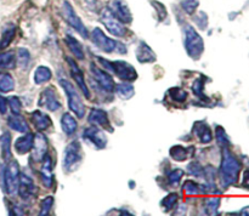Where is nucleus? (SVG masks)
<instances>
[{
    "label": "nucleus",
    "mask_w": 249,
    "mask_h": 216,
    "mask_svg": "<svg viewBox=\"0 0 249 216\" xmlns=\"http://www.w3.org/2000/svg\"><path fill=\"white\" fill-rule=\"evenodd\" d=\"M241 171V164L235 155L229 150V148H224L223 158L220 164V179L224 187H229L237 182L238 174Z\"/></svg>",
    "instance_id": "1"
},
{
    "label": "nucleus",
    "mask_w": 249,
    "mask_h": 216,
    "mask_svg": "<svg viewBox=\"0 0 249 216\" xmlns=\"http://www.w3.org/2000/svg\"><path fill=\"white\" fill-rule=\"evenodd\" d=\"M89 38L91 39L92 44L96 46L97 49H100L101 51L106 53H126V46L124 44L119 43V41L114 40V39L109 38L106 34L104 33L101 28L99 27H95L91 31V34L89 35Z\"/></svg>",
    "instance_id": "2"
},
{
    "label": "nucleus",
    "mask_w": 249,
    "mask_h": 216,
    "mask_svg": "<svg viewBox=\"0 0 249 216\" xmlns=\"http://www.w3.org/2000/svg\"><path fill=\"white\" fill-rule=\"evenodd\" d=\"M184 35V46L187 55L194 60H198L204 51L203 39L191 24L185 26Z\"/></svg>",
    "instance_id": "3"
},
{
    "label": "nucleus",
    "mask_w": 249,
    "mask_h": 216,
    "mask_svg": "<svg viewBox=\"0 0 249 216\" xmlns=\"http://www.w3.org/2000/svg\"><path fill=\"white\" fill-rule=\"evenodd\" d=\"M97 60L104 65V67L106 69L111 70L114 75H117L119 79L124 80V82H134V80L138 79V72H136V69L130 63L125 62V61H109L102 57H99Z\"/></svg>",
    "instance_id": "4"
},
{
    "label": "nucleus",
    "mask_w": 249,
    "mask_h": 216,
    "mask_svg": "<svg viewBox=\"0 0 249 216\" xmlns=\"http://www.w3.org/2000/svg\"><path fill=\"white\" fill-rule=\"evenodd\" d=\"M60 85L62 89L65 90L66 95H67L68 100V107L71 111L75 114V116L79 119H83L85 116V106L83 103L82 99H80L79 94H78L77 89L74 85L67 79H60Z\"/></svg>",
    "instance_id": "5"
},
{
    "label": "nucleus",
    "mask_w": 249,
    "mask_h": 216,
    "mask_svg": "<svg viewBox=\"0 0 249 216\" xmlns=\"http://www.w3.org/2000/svg\"><path fill=\"white\" fill-rule=\"evenodd\" d=\"M83 159V150L82 145L79 141H72L67 145L65 148V153H63V170L67 174L74 171L78 166H79L80 162Z\"/></svg>",
    "instance_id": "6"
},
{
    "label": "nucleus",
    "mask_w": 249,
    "mask_h": 216,
    "mask_svg": "<svg viewBox=\"0 0 249 216\" xmlns=\"http://www.w3.org/2000/svg\"><path fill=\"white\" fill-rule=\"evenodd\" d=\"M61 11H62L63 19L79 34L80 36H83L84 39L89 38V31L85 27V24L83 23V21L80 19V17L75 14L74 9H73L72 5L68 1L62 2V7H61Z\"/></svg>",
    "instance_id": "7"
},
{
    "label": "nucleus",
    "mask_w": 249,
    "mask_h": 216,
    "mask_svg": "<svg viewBox=\"0 0 249 216\" xmlns=\"http://www.w3.org/2000/svg\"><path fill=\"white\" fill-rule=\"evenodd\" d=\"M19 166L16 160H11L7 164L6 169L4 171V186L5 191L10 196H15L18 192L19 183Z\"/></svg>",
    "instance_id": "8"
},
{
    "label": "nucleus",
    "mask_w": 249,
    "mask_h": 216,
    "mask_svg": "<svg viewBox=\"0 0 249 216\" xmlns=\"http://www.w3.org/2000/svg\"><path fill=\"white\" fill-rule=\"evenodd\" d=\"M100 21L104 24L105 28H106L113 36L123 38L126 34V28L125 26H124V23H122L117 17H114L107 7L102 10L101 15H100Z\"/></svg>",
    "instance_id": "9"
},
{
    "label": "nucleus",
    "mask_w": 249,
    "mask_h": 216,
    "mask_svg": "<svg viewBox=\"0 0 249 216\" xmlns=\"http://www.w3.org/2000/svg\"><path fill=\"white\" fill-rule=\"evenodd\" d=\"M107 9L109 10L114 17L119 19L122 23L129 24L133 22V14L129 9L125 0H108Z\"/></svg>",
    "instance_id": "10"
},
{
    "label": "nucleus",
    "mask_w": 249,
    "mask_h": 216,
    "mask_svg": "<svg viewBox=\"0 0 249 216\" xmlns=\"http://www.w3.org/2000/svg\"><path fill=\"white\" fill-rule=\"evenodd\" d=\"M90 73H91V77L94 78L95 82L99 84V86L101 87L104 91H114V89H116V83H114L113 78L109 75V73H107L106 70L99 68L96 65H94V63L90 65Z\"/></svg>",
    "instance_id": "11"
},
{
    "label": "nucleus",
    "mask_w": 249,
    "mask_h": 216,
    "mask_svg": "<svg viewBox=\"0 0 249 216\" xmlns=\"http://www.w3.org/2000/svg\"><path fill=\"white\" fill-rule=\"evenodd\" d=\"M38 104L50 112H56L62 107L61 101L57 97V92L53 86H48L41 91Z\"/></svg>",
    "instance_id": "12"
},
{
    "label": "nucleus",
    "mask_w": 249,
    "mask_h": 216,
    "mask_svg": "<svg viewBox=\"0 0 249 216\" xmlns=\"http://www.w3.org/2000/svg\"><path fill=\"white\" fill-rule=\"evenodd\" d=\"M83 138H84L87 142L91 143L95 148L97 150H104L107 146V136L105 133V131H102L101 129L97 128L96 125H91L89 128H87L83 133Z\"/></svg>",
    "instance_id": "13"
},
{
    "label": "nucleus",
    "mask_w": 249,
    "mask_h": 216,
    "mask_svg": "<svg viewBox=\"0 0 249 216\" xmlns=\"http://www.w3.org/2000/svg\"><path fill=\"white\" fill-rule=\"evenodd\" d=\"M66 61H67L68 66H70V70H71V75H72V78L74 79L75 84L78 85V87H79L80 91L83 92V95H84L87 99H90V90L89 87H88L87 83H85V78H84V73H83V70L80 69L79 66L75 63V61L73 60V58L71 57H67L66 58Z\"/></svg>",
    "instance_id": "14"
},
{
    "label": "nucleus",
    "mask_w": 249,
    "mask_h": 216,
    "mask_svg": "<svg viewBox=\"0 0 249 216\" xmlns=\"http://www.w3.org/2000/svg\"><path fill=\"white\" fill-rule=\"evenodd\" d=\"M36 186L34 183L33 179L26 172L19 174V183H18V194L23 200H29L36 196Z\"/></svg>",
    "instance_id": "15"
},
{
    "label": "nucleus",
    "mask_w": 249,
    "mask_h": 216,
    "mask_svg": "<svg viewBox=\"0 0 249 216\" xmlns=\"http://www.w3.org/2000/svg\"><path fill=\"white\" fill-rule=\"evenodd\" d=\"M33 153H32V160L36 163L43 162L44 157L48 153V140L45 136L39 131L36 135H34V143H33Z\"/></svg>",
    "instance_id": "16"
},
{
    "label": "nucleus",
    "mask_w": 249,
    "mask_h": 216,
    "mask_svg": "<svg viewBox=\"0 0 249 216\" xmlns=\"http://www.w3.org/2000/svg\"><path fill=\"white\" fill-rule=\"evenodd\" d=\"M88 121H89V124H91V125L101 126V128L104 129H109V130H112L108 116H107L106 112L101 108H92L89 116H88Z\"/></svg>",
    "instance_id": "17"
},
{
    "label": "nucleus",
    "mask_w": 249,
    "mask_h": 216,
    "mask_svg": "<svg viewBox=\"0 0 249 216\" xmlns=\"http://www.w3.org/2000/svg\"><path fill=\"white\" fill-rule=\"evenodd\" d=\"M40 180L44 187L51 188L53 184V160L50 155L46 154L43 159V165L40 169Z\"/></svg>",
    "instance_id": "18"
},
{
    "label": "nucleus",
    "mask_w": 249,
    "mask_h": 216,
    "mask_svg": "<svg viewBox=\"0 0 249 216\" xmlns=\"http://www.w3.org/2000/svg\"><path fill=\"white\" fill-rule=\"evenodd\" d=\"M31 120L32 124L34 125V128L38 131H45L53 125V120H51L50 116L48 114L43 113L40 111H34L33 113L31 114Z\"/></svg>",
    "instance_id": "19"
},
{
    "label": "nucleus",
    "mask_w": 249,
    "mask_h": 216,
    "mask_svg": "<svg viewBox=\"0 0 249 216\" xmlns=\"http://www.w3.org/2000/svg\"><path fill=\"white\" fill-rule=\"evenodd\" d=\"M136 58L140 63H153L156 61V53L145 41L141 40L136 49Z\"/></svg>",
    "instance_id": "20"
},
{
    "label": "nucleus",
    "mask_w": 249,
    "mask_h": 216,
    "mask_svg": "<svg viewBox=\"0 0 249 216\" xmlns=\"http://www.w3.org/2000/svg\"><path fill=\"white\" fill-rule=\"evenodd\" d=\"M194 133H196L197 137L199 138L202 143L207 145V143L212 142L213 140V133H212V129L209 128L208 124H206L204 121H196L194 125Z\"/></svg>",
    "instance_id": "21"
},
{
    "label": "nucleus",
    "mask_w": 249,
    "mask_h": 216,
    "mask_svg": "<svg viewBox=\"0 0 249 216\" xmlns=\"http://www.w3.org/2000/svg\"><path fill=\"white\" fill-rule=\"evenodd\" d=\"M33 143L34 135L28 131V133H24L23 136H21V137L15 141V150L18 154H26L33 148Z\"/></svg>",
    "instance_id": "22"
},
{
    "label": "nucleus",
    "mask_w": 249,
    "mask_h": 216,
    "mask_svg": "<svg viewBox=\"0 0 249 216\" xmlns=\"http://www.w3.org/2000/svg\"><path fill=\"white\" fill-rule=\"evenodd\" d=\"M7 125L12 129V130L17 131V133H28L29 125L27 123L26 119L21 116V114H12L7 118Z\"/></svg>",
    "instance_id": "23"
},
{
    "label": "nucleus",
    "mask_w": 249,
    "mask_h": 216,
    "mask_svg": "<svg viewBox=\"0 0 249 216\" xmlns=\"http://www.w3.org/2000/svg\"><path fill=\"white\" fill-rule=\"evenodd\" d=\"M65 43H66V45H67V48L70 49L71 52L74 55V57L77 58V60H80V61L84 60L85 58L84 49H83L82 44H80L79 41L74 38V36L71 35V34H67L65 38Z\"/></svg>",
    "instance_id": "24"
},
{
    "label": "nucleus",
    "mask_w": 249,
    "mask_h": 216,
    "mask_svg": "<svg viewBox=\"0 0 249 216\" xmlns=\"http://www.w3.org/2000/svg\"><path fill=\"white\" fill-rule=\"evenodd\" d=\"M61 128H62V131L66 135L72 136L77 131L78 123L74 116H71L70 113H65L61 116Z\"/></svg>",
    "instance_id": "25"
},
{
    "label": "nucleus",
    "mask_w": 249,
    "mask_h": 216,
    "mask_svg": "<svg viewBox=\"0 0 249 216\" xmlns=\"http://www.w3.org/2000/svg\"><path fill=\"white\" fill-rule=\"evenodd\" d=\"M53 78V72L46 66H39L36 70H34V83L36 85L45 84V83L50 82Z\"/></svg>",
    "instance_id": "26"
},
{
    "label": "nucleus",
    "mask_w": 249,
    "mask_h": 216,
    "mask_svg": "<svg viewBox=\"0 0 249 216\" xmlns=\"http://www.w3.org/2000/svg\"><path fill=\"white\" fill-rule=\"evenodd\" d=\"M194 150V147H184V146H180V145H177L174 146V147L170 148L169 150V154L170 157L173 158L174 160H177V162H184V160H186L187 158L191 155V153H190V150Z\"/></svg>",
    "instance_id": "27"
},
{
    "label": "nucleus",
    "mask_w": 249,
    "mask_h": 216,
    "mask_svg": "<svg viewBox=\"0 0 249 216\" xmlns=\"http://www.w3.org/2000/svg\"><path fill=\"white\" fill-rule=\"evenodd\" d=\"M15 35H16V26L12 23L6 24L2 29L1 34V40H0V49H5L11 44V41L14 40Z\"/></svg>",
    "instance_id": "28"
},
{
    "label": "nucleus",
    "mask_w": 249,
    "mask_h": 216,
    "mask_svg": "<svg viewBox=\"0 0 249 216\" xmlns=\"http://www.w3.org/2000/svg\"><path fill=\"white\" fill-rule=\"evenodd\" d=\"M116 92L121 99L129 100L135 95V89L130 84V82H124L122 84L116 85Z\"/></svg>",
    "instance_id": "29"
},
{
    "label": "nucleus",
    "mask_w": 249,
    "mask_h": 216,
    "mask_svg": "<svg viewBox=\"0 0 249 216\" xmlns=\"http://www.w3.org/2000/svg\"><path fill=\"white\" fill-rule=\"evenodd\" d=\"M15 89V80L10 73H0V92H11Z\"/></svg>",
    "instance_id": "30"
},
{
    "label": "nucleus",
    "mask_w": 249,
    "mask_h": 216,
    "mask_svg": "<svg viewBox=\"0 0 249 216\" xmlns=\"http://www.w3.org/2000/svg\"><path fill=\"white\" fill-rule=\"evenodd\" d=\"M16 66V56L12 51L0 53V68L2 69H11Z\"/></svg>",
    "instance_id": "31"
},
{
    "label": "nucleus",
    "mask_w": 249,
    "mask_h": 216,
    "mask_svg": "<svg viewBox=\"0 0 249 216\" xmlns=\"http://www.w3.org/2000/svg\"><path fill=\"white\" fill-rule=\"evenodd\" d=\"M0 142H1V152L2 158L6 162L11 159V136L9 133H4L0 137Z\"/></svg>",
    "instance_id": "32"
},
{
    "label": "nucleus",
    "mask_w": 249,
    "mask_h": 216,
    "mask_svg": "<svg viewBox=\"0 0 249 216\" xmlns=\"http://www.w3.org/2000/svg\"><path fill=\"white\" fill-rule=\"evenodd\" d=\"M178 201H179V196L177 193H169L167 197L162 199L160 206H162L165 213H168V211H172L177 206Z\"/></svg>",
    "instance_id": "33"
},
{
    "label": "nucleus",
    "mask_w": 249,
    "mask_h": 216,
    "mask_svg": "<svg viewBox=\"0 0 249 216\" xmlns=\"http://www.w3.org/2000/svg\"><path fill=\"white\" fill-rule=\"evenodd\" d=\"M16 62L17 65L21 68H27L31 63V53L27 49L19 48L17 50V56H16Z\"/></svg>",
    "instance_id": "34"
},
{
    "label": "nucleus",
    "mask_w": 249,
    "mask_h": 216,
    "mask_svg": "<svg viewBox=\"0 0 249 216\" xmlns=\"http://www.w3.org/2000/svg\"><path fill=\"white\" fill-rule=\"evenodd\" d=\"M220 206V198L219 197H212L207 199L204 204V213L207 215H215L218 213V209Z\"/></svg>",
    "instance_id": "35"
},
{
    "label": "nucleus",
    "mask_w": 249,
    "mask_h": 216,
    "mask_svg": "<svg viewBox=\"0 0 249 216\" xmlns=\"http://www.w3.org/2000/svg\"><path fill=\"white\" fill-rule=\"evenodd\" d=\"M184 176V170L181 169H174L172 171H169L167 174L168 177V183L173 187L179 186L180 181H181V177Z\"/></svg>",
    "instance_id": "36"
},
{
    "label": "nucleus",
    "mask_w": 249,
    "mask_h": 216,
    "mask_svg": "<svg viewBox=\"0 0 249 216\" xmlns=\"http://www.w3.org/2000/svg\"><path fill=\"white\" fill-rule=\"evenodd\" d=\"M169 92L173 101L178 102V103H182L187 100V92L185 90L180 89V87H173V89L169 90Z\"/></svg>",
    "instance_id": "37"
},
{
    "label": "nucleus",
    "mask_w": 249,
    "mask_h": 216,
    "mask_svg": "<svg viewBox=\"0 0 249 216\" xmlns=\"http://www.w3.org/2000/svg\"><path fill=\"white\" fill-rule=\"evenodd\" d=\"M198 4V0H181V1H180L181 9L189 15H194L195 12H196Z\"/></svg>",
    "instance_id": "38"
},
{
    "label": "nucleus",
    "mask_w": 249,
    "mask_h": 216,
    "mask_svg": "<svg viewBox=\"0 0 249 216\" xmlns=\"http://www.w3.org/2000/svg\"><path fill=\"white\" fill-rule=\"evenodd\" d=\"M216 141H218L219 145L223 148H229L230 146V141H229L228 135H226L225 130H224L221 126H216Z\"/></svg>",
    "instance_id": "39"
},
{
    "label": "nucleus",
    "mask_w": 249,
    "mask_h": 216,
    "mask_svg": "<svg viewBox=\"0 0 249 216\" xmlns=\"http://www.w3.org/2000/svg\"><path fill=\"white\" fill-rule=\"evenodd\" d=\"M53 200H55V199H53V197L51 196L44 198L40 203V211H39V215L40 216L48 215V214L50 213L51 208L53 206Z\"/></svg>",
    "instance_id": "40"
},
{
    "label": "nucleus",
    "mask_w": 249,
    "mask_h": 216,
    "mask_svg": "<svg viewBox=\"0 0 249 216\" xmlns=\"http://www.w3.org/2000/svg\"><path fill=\"white\" fill-rule=\"evenodd\" d=\"M7 103H9L10 108H11V112L14 114H19L21 113V109H22V103L19 101L18 97L16 96H11L7 99Z\"/></svg>",
    "instance_id": "41"
},
{
    "label": "nucleus",
    "mask_w": 249,
    "mask_h": 216,
    "mask_svg": "<svg viewBox=\"0 0 249 216\" xmlns=\"http://www.w3.org/2000/svg\"><path fill=\"white\" fill-rule=\"evenodd\" d=\"M152 5L155 6V10L157 11V16L160 18V21H163V19L167 18L168 14H167V10H165V6L162 4V2H158V1H151Z\"/></svg>",
    "instance_id": "42"
},
{
    "label": "nucleus",
    "mask_w": 249,
    "mask_h": 216,
    "mask_svg": "<svg viewBox=\"0 0 249 216\" xmlns=\"http://www.w3.org/2000/svg\"><path fill=\"white\" fill-rule=\"evenodd\" d=\"M204 83L202 82V78H198V79L195 80L194 85H192V91L195 92V95L198 97H204Z\"/></svg>",
    "instance_id": "43"
},
{
    "label": "nucleus",
    "mask_w": 249,
    "mask_h": 216,
    "mask_svg": "<svg viewBox=\"0 0 249 216\" xmlns=\"http://www.w3.org/2000/svg\"><path fill=\"white\" fill-rule=\"evenodd\" d=\"M194 19L199 28L202 29L207 28V24H208V17H207V15L204 14V12H198V14L194 17Z\"/></svg>",
    "instance_id": "44"
},
{
    "label": "nucleus",
    "mask_w": 249,
    "mask_h": 216,
    "mask_svg": "<svg viewBox=\"0 0 249 216\" xmlns=\"http://www.w3.org/2000/svg\"><path fill=\"white\" fill-rule=\"evenodd\" d=\"M187 170L190 171V174L195 175V176H202V174H203V167L196 162L190 163V164L187 165Z\"/></svg>",
    "instance_id": "45"
},
{
    "label": "nucleus",
    "mask_w": 249,
    "mask_h": 216,
    "mask_svg": "<svg viewBox=\"0 0 249 216\" xmlns=\"http://www.w3.org/2000/svg\"><path fill=\"white\" fill-rule=\"evenodd\" d=\"M7 111V100L0 95V114H6Z\"/></svg>",
    "instance_id": "46"
},
{
    "label": "nucleus",
    "mask_w": 249,
    "mask_h": 216,
    "mask_svg": "<svg viewBox=\"0 0 249 216\" xmlns=\"http://www.w3.org/2000/svg\"><path fill=\"white\" fill-rule=\"evenodd\" d=\"M243 184H245L246 188H249V171L245 174V177H243Z\"/></svg>",
    "instance_id": "47"
},
{
    "label": "nucleus",
    "mask_w": 249,
    "mask_h": 216,
    "mask_svg": "<svg viewBox=\"0 0 249 216\" xmlns=\"http://www.w3.org/2000/svg\"><path fill=\"white\" fill-rule=\"evenodd\" d=\"M240 214L241 215H249V208H245Z\"/></svg>",
    "instance_id": "48"
}]
</instances>
